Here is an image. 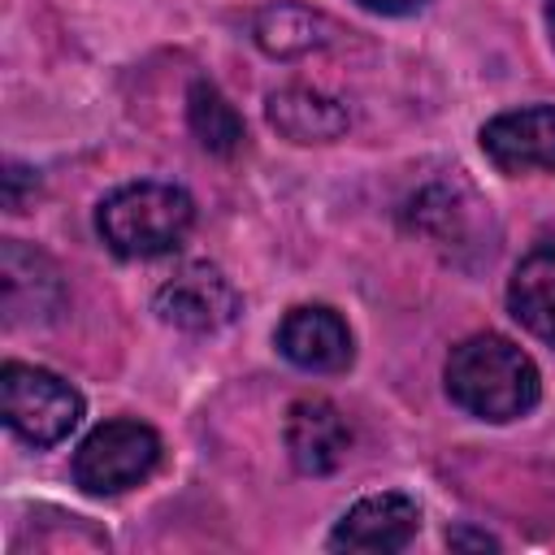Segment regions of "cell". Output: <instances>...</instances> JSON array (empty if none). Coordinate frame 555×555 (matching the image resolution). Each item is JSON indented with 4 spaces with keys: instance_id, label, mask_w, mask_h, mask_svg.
Returning <instances> with one entry per match:
<instances>
[{
    "instance_id": "cell-1",
    "label": "cell",
    "mask_w": 555,
    "mask_h": 555,
    "mask_svg": "<svg viewBox=\"0 0 555 555\" xmlns=\"http://www.w3.org/2000/svg\"><path fill=\"white\" fill-rule=\"evenodd\" d=\"M533 360L503 334H473L447 356V395L468 416L516 421L538 403Z\"/></svg>"
},
{
    "instance_id": "cell-2",
    "label": "cell",
    "mask_w": 555,
    "mask_h": 555,
    "mask_svg": "<svg viewBox=\"0 0 555 555\" xmlns=\"http://www.w3.org/2000/svg\"><path fill=\"white\" fill-rule=\"evenodd\" d=\"M191 221H195L191 195L169 182H130L113 191L95 212L100 238L126 260H152L173 251L186 238Z\"/></svg>"
},
{
    "instance_id": "cell-3",
    "label": "cell",
    "mask_w": 555,
    "mask_h": 555,
    "mask_svg": "<svg viewBox=\"0 0 555 555\" xmlns=\"http://www.w3.org/2000/svg\"><path fill=\"white\" fill-rule=\"evenodd\" d=\"M0 412L22 442L56 447L82 421V395L48 369L9 360L0 369Z\"/></svg>"
},
{
    "instance_id": "cell-4",
    "label": "cell",
    "mask_w": 555,
    "mask_h": 555,
    "mask_svg": "<svg viewBox=\"0 0 555 555\" xmlns=\"http://www.w3.org/2000/svg\"><path fill=\"white\" fill-rule=\"evenodd\" d=\"M160 460V438L143 421H104L74 451V481L87 494H121Z\"/></svg>"
},
{
    "instance_id": "cell-5",
    "label": "cell",
    "mask_w": 555,
    "mask_h": 555,
    "mask_svg": "<svg viewBox=\"0 0 555 555\" xmlns=\"http://www.w3.org/2000/svg\"><path fill=\"white\" fill-rule=\"evenodd\" d=\"M160 321L186 330V334H212L238 317V291L217 264H186L156 291Z\"/></svg>"
},
{
    "instance_id": "cell-6",
    "label": "cell",
    "mask_w": 555,
    "mask_h": 555,
    "mask_svg": "<svg viewBox=\"0 0 555 555\" xmlns=\"http://www.w3.org/2000/svg\"><path fill=\"white\" fill-rule=\"evenodd\" d=\"M481 152L503 173H555V104L490 117L481 126Z\"/></svg>"
},
{
    "instance_id": "cell-7",
    "label": "cell",
    "mask_w": 555,
    "mask_h": 555,
    "mask_svg": "<svg viewBox=\"0 0 555 555\" xmlns=\"http://www.w3.org/2000/svg\"><path fill=\"white\" fill-rule=\"evenodd\" d=\"M278 351L308 373H338L351 364V330L334 308L304 304L278 325Z\"/></svg>"
},
{
    "instance_id": "cell-8",
    "label": "cell",
    "mask_w": 555,
    "mask_h": 555,
    "mask_svg": "<svg viewBox=\"0 0 555 555\" xmlns=\"http://www.w3.org/2000/svg\"><path fill=\"white\" fill-rule=\"evenodd\" d=\"M421 529V512L408 494H369L334 525L330 546L334 551H403Z\"/></svg>"
},
{
    "instance_id": "cell-9",
    "label": "cell",
    "mask_w": 555,
    "mask_h": 555,
    "mask_svg": "<svg viewBox=\"0 0 555 555\" xmlns=\"http://www.w3.org/2000/svg\"><path fill=\"white\" fill-rule=\"evenodd\" d=\"M286 451L299 473L325 477L351 451V429L330 399H295L286 412Z\"/></svg>"
},
{
    "instance_id": "cell-10",
    "label": "cell",
    "mask_w": 555,
    "mask_h": 555,
    "mask_svg": "<svg viewBox=\"0 0 555 555\" xmlns=\"http://www.w3.org/2000/svg\"><path fill=\"white\" fill-rule=\"evenodd\" d=\"M0 286H4V321L26 325V321H48L61 308V278L52 260L17 238L0 247Z\"/></svg>"
},
{
    "instance_id": "cell-11",
    "label": "cell",
    "mask_w": 555,
    "mask_h": 555,
    "mask_svg": "<svg viewBox=\"0 0 555 555\" xmlns=\"http://www.w3.org/2000/svg\"><path fill=\"white\" fill-rule=\"evenodd\" d=\"M269 121L291 143H330L351 126V113L343 100L312 91V87H282L269 95Z\"/></svg>"
},
{
    "instance_id": "cell-12",
    "label": "cell",
    "mask_w": 555,
    "mask_h": 555,
    "mask_svg": "<svg viewBox=\"0 0 555 555\" xmlns=\"http://www.w3.org/2000/svg\"><path fill=\"white\" fill-rule=\"evenodd\" d=\"M507 308L529 334L555 343V243L533 247L516 264L507 282Z\"/></svg>"
},
{
    "instance_id": "cell-13",
    "label": "cell",
    "mask_w": 555,
    "mask_h": 555,
    "mask_svg": "<svg viewBox=\"0 0 555 555\" xmlns=\"http://www.w3.org/2000/svg\"><path fill=\"white\" fill-rule=\"evenodd\" d=\"M338 35H343L338 22H330L325 13L304 9V4H269L256 17V43L269 56H299V52L334 43Z\"/></svg>"
},
{
    "instance_id": "cell-14",
    "label": "cell",
    "mask_w": 555,
    "mask_h": 555,
    "mask_svg": "<svg viewBox=\"0 0 555 555\" xmlns=\"http://www.w3.org/2000/svg\"><path fill=\"white\" fill-rule=\"evenodd\" d=\"M186 121L191 134L212 152V156H234L243 147V117L234 113V104L212 87V82H195L186 95Z\"/></svg>"
},
{
    "instance_id": "cell-15",
    "label": "cell",
    "mask_w": 555,
    "mask_h": 555,
    "mask_svg": "<svg viewBox=\"0 0 555 555\" xmlns=\"http://www.w3.org/2000/svg\"><path fill=\"white\" fill-rule=\"evenodd\" d=\"M26 182H35V173L30 169H22V165H9V173H4V204L17 212L22 208V186Z\"/></svg>"
},
{
    "instance_id": "cell-16",
    "label": "cell",
    "mask_w": 555,
    "mask_h": 555,
    "mask_svg": "<svg viewBox=\"0 0 555 555\" xmlns=\"http://www.w3.org/2000/svg\"><path fill=\"white\" fill-rule=\"evenodd\" d=\"M360 9H369V13H386V17H403V13H416V9H425L429 0H356Z\"/></svg>"
},
{
    "instance_id": "cell-17",
    "label": "cell",
    "mask_w": 555,
    "mask_h": 555,
    "mask_svg": "<svg viewBox=\"0 0 555 555\" xmlns=\"http://www.w3.org/2000/svg\"><path fill=\"white\" fill-rule=\"evenodd\" d=\"M447 542H451V546H494V538H486V533H464V529L447 533Z\"/></svg>"
},
{
    "instance_id": "cell-18",
    "label": "cell",
    "mask_w": 555,
    "mask_h": 555,
    "mask_svg": "<svg viewBox=\"0 0 555 555\" xmlns=\"http://www.w3.org/2000/svg\"><path fill=\"white\" fill-rule=\"evenodd\" d=\"M546 26H551V43H555V0H546Z\"/></svg>"
}]
</instances>
